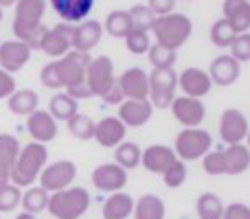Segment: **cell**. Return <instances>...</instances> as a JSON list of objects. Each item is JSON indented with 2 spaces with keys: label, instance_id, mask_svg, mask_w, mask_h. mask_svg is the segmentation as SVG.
<instances>
[{
  "label": "cell",
  "instance_id": "cell-18",
  "mask_svg": "<svg viewBox=\"0 0 250 219\" xmlns=\"http://www.w3.org/2000/svg\"><path fill=\"white\" fill-rule=\"evenodd\" d=\"M127 127L119 120V116H105L95 123V140L105 149H114L125 140Z\"/></svg>",
  "mask_w": 250,
  "mask_h": 219
},
{
  "label": "cell",
  "instance_id": "cell-16",
  "mask_svg": "<svg viewBox=\"0 0 250 219\" xmlns=\"http://www.w3.org/2000/svg\"><path fill=\"white\" fill-rule=\"evenodd\" d=\"M26 132L33 138V142L46 145L57 138V120L46 110H35L33 114L26 116Z\"/></svg>",
  "mask_w": 250,
  "mask_h": 219
},
{
  "label": "cell",
  "instance_id": "cell-9",
  "mask_svg": "<svg viewBox=\"0 0 250 219\" xmlns=\"http://www.w3.org/2000/svg\"><path fill=\"white\" fill-rule=\"evenodd\" d=\"M117 81V75H114V64L108 55H99L92 57L90 66L86 70V83L90 88L92 97H104L110 88Z\"/></svg>",
  "mask_w": 250,
  "mask_h": 219
},
{
  "label": "cell",
  "instance_id": "cell-30",
  "mask_svg": "<svg viewBox=\"0 0 250 219\" xmlns=\"http://www.w3.org/2000/svg\"><path fill=\"white\" fill-rule=\"evenodd\" d=\"M46 112L55 120H68L79 112V103L73 99V97L66 95V92H57V95H53L51 101H48Z\"/></svg>",
  "mask_w": 250,
  "mask_h": 219
},
{
  "label": "cell",
  "instance_id": "cell-46",
  "mask_svg": "<svg viewBox=\"0 0 250 219\" xmlns=\"http://www.w3.org/2000/svg\"><path fill=\"white\" fill-rule=\"evenodd\" d=\"M176 2L178 0H147V7H149V11L154 13L156 18H160V16H169V13H173Z\"/></svg>",
  "mask_w": 250,
  "mask_h": 219
},
{
  "label": "cell",
  "instance_id": "cell-40",
  "mask_svg": "<svg viewBox=\"0 0 250 219\" xmlns=\"http://www.w3.org/2000/svg\"><path fill=\"white\" fill-rule=\"evenodd\" d=\"M22 199V189H18L16 184H4L0 186V213H11L20 206Z\"/></svg>",
  "mask_w": 250,
  "mask_h": 219
},
{
  "label": "cell",
  "instance_id": "cell-48",
  "mask_svg": "<svg viewBox=\"0 0 250 219\" xmlns=\"http://www.w3.org/2000/svg\"><path fill=\"white\" fill-rule=\"evenodd\" d=\"M66 95L73 97L77 103H79V101H83V99H92V92H90V88H88L86 81H83V83H77V86L66 88Z\"/></svg>",
  "mask_w": 250,
  "mask_h": 219
},
{
  "label": "cell",
  "instance_id": "cell-2",
  "mask_svg": "<svg viewBox=\"0 0 250 219\" xmlns=\"http://www.w3.org/2000/svg\"><path fill=\"white\" fill-rule=\"evenodd\" d=\"M48 164V149L42 142H26L24 147H20V154L16 158L11 171V184H16L18 189H29L38 182L42 169Z\"/></svg>",
  "mask_w": 250,
  "mask_h": 219
},
{
  "label": "cell",
  "instance_id": "cell-45",
  "mask_svg": "<svg viewBox=\"0 0 250 219\" xmlns=\"http://www.w3.org/2000/svg\"><path fill=\"white\" fill-rule=\"evenodd\" d=\"M222 219H250V206L244 202H233L224 206V215Z\"/></svg>",
  "mask_w": 250,
  "mask_h": 219
},
{
  "label": "cell",
  "instance_id": "cell-6",
  "mask_svg": "<svg viewBox=\"0 0 250 219\" xmlns=\"http://www.w3.org/2000/svg\"><path fill=\"white\" fill-rule=\"evenodd\" d=\"M178 90V73L173 68H154L149 73V97L151 108L167 110L171 108Z\"/></svg>",
  "mask_w": 250,
  "mask_h": 219
},
{
  "label": "cell",
  "instance_id": "cell-14",
  "mask_svg": "<svg viewBox=\"0 0 250 219\" xmlns=\"http://www.w3.org/2000/svg\"><path fill=\"white\" fill-rule=\"evenodd\" d=\"M171 112L182 127H200L204 120V114H207L202 99H191V97L185 95L173 99Z\"/></svg>",
  "mask_w": 250,
  "mask_h": 219
},
{
  "label": "cell",
  "instance_id": "cell-3",
  "mask_svg": "<svg viewBox=\"0 0 250 219\" xmlns=\"http://www.w3.org/2000/svg\"><path fill=\"white\" fill-rule=\"evenodd\" d=\"M154 38H156V44L165 48H171V51H178L182 48L189 38L193 35V22L187 13H169V16H160L156 18L154 26Z\"/></svg>",
  "mask_w": 250,
  "mask_h": 219
},
{
  "label": "cell",
  "instance_id": "cell-52",
  "mask_svg": "<svg viewBox=\"0 0 250 219\" xmlns=\"http://www.w3.org/2000/svg\"><path fill=\"white\" fill-rule=\"evenodd\" d=\"M246 140H248V145H246V147H248V149H250V132H248V136H246Z\"/></svg>",
  "mask_w": 250,
  "mask_h": 219
},
{
  "label": "cell",
  "instance_id": "cell-15",
  "mask_svg": "<svg viewBox=\"0 0 250 219\" xmlns=\"http://www.w3.org/2000/svg\"><path fill=\"white\" fill-rule=\"evenodd\" d=\"M178 88L185 92V97H191V99H202L211 92L213 81L208 77L207 70L202 68H187L178 75Z\"/></svg>",
  "mask_w": 250,
  "mask_h": 219
},
{
  "label": "cell",
  "instance_id": "cell-23",
  "mask_svg": "<svg viewBox=\"0 0 250 219\" xmlns=\"http://www.w3.org/2000/svg\"><path fill=\"white\" fill-rule=\"evenodd\" d=\"M151 114H154V108L147 99H125L119 105V120L125 127H143L151 119Z\"/></svg>",
  "mask_w": 250,
  "mask_h": 219
},
{
  "label": "cell",
  "instance_id": "cell-31",
  "mask_svg": "<svg viewBox=\"0 0 250 219\" xmlns=\"http://www.w3.org/2000/svg\"><path fill=\"white\" fill-rule=\"evenodd\" d=\"M132 31V20H129V11L127 9H114L108 13L104 22V33L112 35V38H123Z\"/></svg>",
  "mask_w": 250,
  "mask_h": 219
},
{
  "label": "cell",
  "instance_id": "cell-44",
  "mask_svg": "<svg viewBox=\"0 0 250 219\" xmlns=\"http://www.w3.org/2000/svg\"><path fill=\"white\" fill-rule=\"evenodd\" d=\"M40 81H42V86L51 88V90H60V88H62L60 75H57V64H55V60L48 61L46 66H42V70H40Z\"/></svg>",
  "mask_w": 250,
  "mask_h": 219
},
{
  "label": "cell",
  "instance_id": "cell-10",
  "mask_svg": "<svg viewBox=\"0 0 250 219\" xmlns=\"http://www.w3.org/2000/svg\"><path fill=\"white\" fill-rule=\"evenodd\" d=\"M250 132L248 119L242 110L229 108L220 116V138L226 145H242Z\"/></svg>",
  "mask_w": 250,
  "mask_h": 219
},
{
  "label": "cell",
  "instance_id": "cell-35",
  "mask_svg": "<svg viewBox=\"0 0 250 219\" xmlns=\"http://www.w3.org/2000/svg\"><path fill=\"white\" fill-rule=\"evenodd\" d=\"M211 42H213V46H217V48H230V44H233V40L237 38V31L230 26V22L226 20V18H220V20H215L213 22V26H211Z\"/></svg>",
  "mask_w": 250,
  "mask_h": 219
},
{
  "label": "cell",
  "instance_id": "cell-41",
  "mask_svg": "<svg viewBox=\"0 0 250 219\" xmlns=\"http://www.w3.org/2000/svg\"><path fill=\"white\" fill-rule=\"evenodd\" d=\"M163 182L167 189H178V186L185 184L187 182V162L176 160V162L163 173Z\"/></svg>",
  "mask_w": 250,
  "mask_h": 219
},
{
  "label": "cell",
  "instance_id": "cell-39",
  "mask_svg": "<svg viewBox=\"0 0 250 219\" xmlns=\"http://www.w3.org/2000/svg\"><path fill=\"white\" fill-rule=\"evenodd\" d=\"M125 46L132 55H145L151 46V38L147 31H136L132 29L127 35H125Z\"/></svg>",
  "mask_w": 250,
  "mask_h": 219
},
{
  "label": "cell",
  "instance_id": "cell-28",
  "mask_svg": "<svg viewBox=\"0 0 250 219\" xmlns=\"http://www.w3.org/2000/svg\"><path fill=\"white\" fill-rule=\"evenodd\" d=\"M165 215H167V208L160 195L145 193L134 202V219H165Z\"/></svg>",
  "mask_w": 250,
  "mask_h": 219
},
{
  "label": "cell",
  "instance_id": "cell-50",
  "mask_svg": "<svg viewBox=\"0 0 250 219\" xmlns=\"http://www.w3.org/2000/svg\"><path fill=\"white\" fill-rule=\"evenodd\" d=\"M16 2H18V0H0V7H2V9H7V7H16Z\"/></svg>",
  "mask_w": 250,
  "mask_h": 219
},
{
  "label": "cell",
  "instance_id": "cell-11",
  "mask_svg": "<svg viewBox=\"0 0 250 219\" xmlns=\"http://www.w3.org/2000/svg\"><path fill=\"white\" fill-rule=\"evenodd\" d=\"M73 33H75V24L57 22L53 29H48L40 51L46 53V55L53 57V60H62L66 53L73 51Z\"/></svg>",
  "mask_w": 250,
  "mask_h": 219
},
{
  "label": "cell",
  "instance_id": "cell-32",
  "mask_svg": "<svg viewBox=\"0 0 250 219\" xmlns=\"http://www.w3.org/2000/svg\"><path fill=\"white\" fill-rule=\"evenodd\" d=\"M48 195H51V193H46V191H44L40 184L29 186V189L22 193V199H20L22 211H24V213H31V215H38V213L46 211V206H48Z\"/></svg>",
  "mask_w": 250,
  "mask_h": 219
},
{
  "label": "cell",
  "instance_id": "cell-38",
  "mask_svg": "<svg viewBox=\"0 0 250 219\" xmlns=\"http://www.w3.org/2000/svg\"><path fill=\"white\" fill-rule=\"evenodd\" d=\"M127 11H129V20H132V29L147 31V33H149L156 22V16L149 11V7H147V4H134Z\"/></svg>",
  "mask_w": 250,
  "mask_h": 219
},
{
  "label": "cell",
  "instance_id": "cell-5",
  "mask_svg": "<svg viewBox=\"0 0 250 219\" xmlns=\"http://www.w3.org/2000/svg\"><path fill=\"white\" fill-rule=\"evenodd\" d=\"M213 145V136L202 127H185L180 134L176 136L173 142V151H176L178 160L182 162H193L200 160L211 151Z\"/></svg>",
  "mask_w": 250,
  "mask_h": 219
},
{
  "label": "cell",
  "instance_id": "cell-27",
  "mask_svg": "<svg viewBox=\"0 0 250 219\" xmlns=\"http://www.w3.org/2000/svg\"><path fill=\"white\" fill-rule=\"evenodd\" d=\"M224 151L226 176H242L250 169V149L246 145H229Z\"/></svg>",
  "mask_w": 250,
  "mask_h": 219
},
{
  "label": "cell",
  "instance_id": "cell-34",
  "mask_svg": "<svg viewBox=\"0 0 250 219\" xmlns=\"http://www.w3.org/2000/svg\"><path fill=\"white\" fill-rule=\"evenodd\" d=\"M195 211L200 219H222L224 215V204H222L220 195L215 193H202L195 202Z\"/></svg>",
  "mask_w": 250,
  "mask_h": 219
},
{
  "label": "cell",
  "instance_id": "cell-21",
  "mask_svg": "<svg viewBox=\"0 0 250 219\" xmlns=\"http://www.w3.org/2000/svg\"><path fill=\"white\" fill-rule=\"evenodd\" d=\"M176 160H178L176 151L169 145H149L147 149H143V156H141L143 167L149 173H158V176H163Z\"/></svg>",
  "mask_w": 250,
  "mask_h": 219
},
{
  "label": "cell",
  "instance_id": "cell-20",
  "mask_svg": "<svg viewBox=\"0 0 250 219\" xmlns=\"http://www.w3.org/2000/svg\"><path fill=\"white\" fill-rule=\"evenodd\" d=\"M104 38V24L99 20H88L75 24V33H73V51L79 53H90L97 44Z\"/></svg>",
  "mask_w": 250,
  "mask_h": 219
},
{
  "label": "cell",
  "instance_id": "cell-53",
  "mask_svg": "<svg viewBox=\"0 0 250 219\" xmlns=\"http://www.w3.org/2000/svg\"><path fill=\"white\" fill-rule=\"evenodd\" d=\"M0 22H2V7H0Z\"/></svg>",
  "mask_w": 250,
  "mask_h": 219
},
{
  "label": "cell",
  "instance_id": "cell-12",
  "mask_svg": "<svg viewBox=\"0 0 250 219\" xmlns=\"http://www.w3.org/2000/svg\"><path fill=\"white\" fill-rule=\"evenodd\" d=\"M90 180L97 191L119 193V191H123L125 184H127V171H125L123 167H119L117 162H104V164H99V167H95Z\"/></svg>",
  "mask_w": 250,
  "mask_h": 219
},
{
  "label": "cell",
  "instance_id": "cell-7",
  "mask_svg": "<svg viewBox=\"0 0 250 219\" xmlns=\"http://www.w3.org/2000/svg\"><path fill=\"white\" fill-rule=\"evenodd\" d=\"M75 178H77V164L73 160H55L42 169L38 182L46 193H57L73 186Z\"/></svg>",
  "mask_w": 250,
  "mask_h": 219
},
{
  "label": "cell",
  "instance_id": "cell-49",
  "mask_svg": "<svg viewBox=\"0 0 250 219\" xmlns=\"http://www.w3.org/2000/svg\"><path fill=\"white\" fill-rule=\"evenodd\" d=\"M101 99H104L108 105H121V103H123V101H125V97H123L121 88H119V79H117V81H114V86L110 88V90L105 92V95L101 97Z\"/></svg>",
  "mask_w": 250,
  "mask_h": 219
},
{
  "label": "cell",
  "instance_id": "cell-36",
  "mask_svg": "<svg viewBox=\"0 0 250 219\" xmlns=\"http://www.w3.org/2000/svg\"><path fill=\"white\" fill-rule=\"evenodd\" d=\"M66 125H68V132L73 134L77 140H90V138L95 136V120L88 114L77 112L73 119L66 120Z\"/></svg>",
  "mask_w": 250,
  "mask_h": 219
},
{
  "label": "cell",
  "instance_id": "cell-24",
  "mask_svg": "<svg viewBox=\"0 0 250 219\" xmlns=\"http://www.w3.org/2000/svg\"><path fill=\"white\" fill-rule=\"evenodd\" d=\"M20 140L13 134H0V186L11 182V171L20 154Z\"/></svg>",
  "mask_w": 250,
  "mask_h": 219
},
{
  "label": "cell",
  "instance_id": "cell-47",
  "mask_svg": "<svg viewBox=\"0 0 250 219\" xmlns=\"http://www.w3.org/2000/svg\"><path fill=\"white\" fill-rule=\"evenodd\" d=\"M16 79H13V75L4 73L2 68H0V99H9V97L16 92Z\"/></svg>",
  "mask_w": 250,
  "mask_h": 219
},
{
  "label": "cell",
  "instance_id": "cell-42",
  "mask_svg": "<svg viewBox=\"0 0 250 219\" xmlns=\"http://www.w3.org/2000/svg\"><path fill=\"white\" fill-rule=\"evenodd\" d=\"M230 57H233L237 64H246L250 61V33H239L237 38L230 44Z\"/></svg>",
  "mask_w": 250,
  "mask_h": 219
},
{
  "label": "cell",
  "instance_id": "cell-37",
  "mask_svg": "<svg viewBox=\"0 0 250 219\" xmlns=\"http://www.w3.org/2000/svg\"><path fill=\"white\" fill-rule=\"evenodd\" d=\"M147 60L154 68H173L178 61V51H171V48H165L160 44H151L149 51H147Z\"/></svg>",
  "mask_w": 250,
  "mask_h": 219
},
{
  "label": "cell",
  "instance_id": "cell-13",
  "mask_svg": "<svg viewBox=\"0 0 250 219\" xmlns=\"http://www.w3.org/2000/svg\"><path fill=\"white\" fill-rule=\"evenodd\" d=\"M31 53L33 51L16 38L7 40V42H0V68L9 75L18 73V70H22L29 64Z\"/></svg>",
  "mask_w": 250,
  "mask_h": 219
},
{
  "label": "cell",
  "instance_id": "cell-1",
  "mask_svg": "<svg viewBox=\"0 0 250 219\" xmlns=\"http://www.w3.org/2000/svg\"><path fill=\"white\" fill-rule=\"evenodd\" d=\"M44 13H46V0H18L16 2L11 31L16 40L24 42L31 51H40L48 33V26L42 22Z\"/></svg>",
  "mask_w": 250,
  "mask_h": 219
},
{
  "label": "cell",
  "instance_id": "cell-19",
  "mask_svg": "<svg viewBox=\"0 0 250 219\" xmlns=\"http://www.w3.org/2000/svg\"><path fill=\"white\" fill-rule=\"evenodd\" d=\"M48 2L66 24H79L88 20L90 11L95 9V0H48Z\"/></svg>",
  "mask_w": 250,
  "mask_h": 219
},
{
  "label": "cell",
  "instance_id": "cell-25",
  "mask_svg": "<svg viewBox=\"0 0 250 219\" xmlns=\"http://www.w3.org/2000/svg\"><path fill=\"white\" fill-rule=\"evenodd\" d=\"M222 13L237 33L250 31V0H224Z\"/></svg>",
  "mask_w": 250,
  "mask_h": 219
},
{
  "label": "cell",
  "instance_id": "cell-26",
  "mask_svg": "<svg viewBox=\"0 0 250 219\" xmlns=\"http://www.w3.org/2000/svg\"><path fill=\"white\" fill-rule=\"evenodd\" d=\"M134 213V198L129 193H110L108 199L101 206V217L104 219H127Z\"/></svg>",
  "mask_w": 250,
  "mask_h": 219
},
{
  "label": "cell",
  "instance_id": "cell-4",
  "mask_svg": "<svg viewBox=\"0 0 250 219\" xmlns=\"http://www.w3.org/2000/svg\"><path fill=\"white\" fill-rule=\"evenodd\" d=\"M90 193L83 186H68L48 195L46 211L55 219H82L90 208Z\"/></svg>",
  "mask_w": 250,
  "mask_h": 219
},
{
  "label": "cell",
  "instance_id": "cell-8",
  "mask_svg": "<svg viewBox=\"0 0 250 219\" xmlns=\"http://www.w3.org/2000/svg\"><path fill=\"white\" fill-rule=\"evenodd\" d=\"M90 60H92L90 53H79V51H70L62 60H55L62 88H70L86 81V70L90 66Z\"/></svg>",
  "mask_w": 250,
  "mask_h": 219
},
{
  "label": "cell",
  "instance_id": "cell-51",
  "mask_svg": "<svg viewBox=\"0 0 250 219\" xmlns=\"http://www.w3.org/2000/svg\"><path fill=\"white\" fill-rule=\"evenodd\" d=\"M16 219H38V215H31V213H24V211H22Z\"/></svg>",
  "mask_w": 250,
  "mask_h": 219
},
{
  "label": "cell",
  "instance_id": "cell-29",
  "mask_svg": "<svg viewBox=\"0 0 250 219\" xmlns=\"http://www.w3.org/2000/svg\"><path fill=\"white\" fill-rule=\"evenodd\" d=\"M40 105V97L35 90H31V88H22V90H16L11 97L7 99V108L11 114L16 116H29L33 114L35 110Z\"/></svg>",
  "mask_w": 250,
  "mask_h": 219
},
{
  "label": "cell",
  "instance_id": "cell-22",
  "mask_svg": "<svg viewBox=\"0 0 250 219\" xmlns=\"http://www.w3.org/2000/svg\"><path fill=\"white\" fill-rule=\"evenodd\" d=\"M239 75H242V64H237L230 55H217L215 60L211 61V66H208V77H211V81L222 88L233 86L239 79Z\"/></svg>",
  "mask_w": 250,
  "mask_h": 219
},
{
  "label": "cell",
  "instance_id": "cell-17",
  "mask_svg": "<svg viewBox=\"0 0 250 219\" xmlns=\"http://www.w3.org/2000/svg\"><path fill=\"white\" fill-rule=\"evenodd\" d=\"M117 79L125 99L141 101L149 97V73H145L143 68H127Z\"/></svg>",
  "mask_w": 250,
  "mask_h": 219
},
{
  "label": "cell",
  "instance_id": "cell-33",
  "mask_svg": "<svg viewBox=\"0 0 250 219\" xmlns=\"http://www.w3.org/2000/svg\"><path fill=\"white\" fill-rule=\"evenodd\" d=\"M141 156H143V149L132 140H123L119 147H114V162L119 167H123L125 171L136 169L141 164Z\"/></svg>",
  "mask_w": 250,
  "mask_h": 219
},
{
  "label": "cell",
  "instance_id": "cell-43",
  "mask_svg": "<svg viewBox=\"0 0 250 219\" xmlns=\"http://www.w3.org/2000/svg\"><path fill=\"white\" fill-rule=\"evenodd\" d=\"M202 169L208 176H226V167H224V151H208L202 158Z\"/></svg>",
  "mask_w": 250,
  "mask_h": 219
}]
</instances>
